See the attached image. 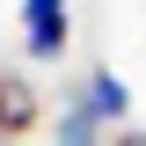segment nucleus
I'll list each match as a JSON object with an SVG mask.
<instances>
[{
	"instance_id": "nucleus-1",
	"label": "nucleus",
	"mask_w": 146,
	"mask_h": 146,
	"mask_svg": "<svg viewBox=\"0 0 146 146\" xmlns=\"http://www.w3.org/2000/svg\"><path fill=\"white\" fill-rule=\"evenodd\" d=\"M80 102H88V117L102 131H124V117H131V80L117 66H95L88 73V88H80Z\"/></svg>"
},
{
	"instance_id": "nucleus-2",
	"label": "nucleus",
	"mask_w": 146,
	"mask_h": 146,
	"mask_svg": "<svg viewBox=\"0 0 146 146\" xmlns=\"http://www.w3.org/2000/svg\"><path fill=\"white\" fill-rule=\"evenodd\" d=\"M44 124V95H36L29 73H0V139H22V131Z\"/></svg>"
},
{
	"instance_id": "nucleus-3",
	"label": "nucleus",
	"mask_w": 146,
	"mask_h": 146,
	"mask_svg": "<svg viewBox=\"0 0 146 146\" xmlns=\"http://www.w3.org/2000/svg\"><path fill=\"white\" fill-rule=\"evenodd\" d=\"M51 146H110V131L88 117V102L73 95V102H58V124H51Z\"/></svg>"
},
{
	"instance_id": "nucleus-4",
	"label": "nucleus",
	"mask_w": 146,
	"mask_h": 146,
	"mask_svg": "<svg viewBox=\"0 0 146 146\" xmlns=\"http://www.w3.org/2000/svg\"><path fill=\"white\" fill-rule=\"evenodd\" d=\"M66 44H73V22H29V29H22V51H29L36 66L66 58Z\"/></svg>"
},
{
	"instance_id": "nucleus-5",
	"label": "nucleus",
	"mask_w": 146,
	"mask_h": 146,
	"mask_svg": "<svg viewBox=\"0 0 146 146\" xmlns=\"http://www.w3.org/2000/svg\"><path fill=\"white\" fill-rule=\"evenodd\" d=\"M66 7L73 0H22V29H29V22H66Z\"/></svg>"
},
{
	"instance_id": "nucleus-6",
	"label": "nucleus",
	"mask_w": 146,
	"mask_h": 146,
	"mask_svg": "<svg viewBox=\"0 0 146 146\" xmlns=\"http://www.w3.org/2000/svg\"><path fill=\"white\" fill-rule=\"evenodd\" d=\"M110 146H146V131H110Z\"/></svg>"
}]
</instances>
